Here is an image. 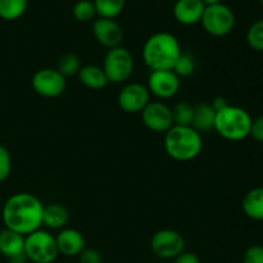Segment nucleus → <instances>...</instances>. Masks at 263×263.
Here are the masks:
<instances>
[{"instance_id":"dca6fc26","label":"nucleus","mask_w":263,"mask_h":263,"mask_svg":"<svg viewBox=\"0 0 263 263\" xmlns=\"http://www.w3.org/2000/svg\"><path fill=\"white\" fill-rule=\"evenodd\" d=\"M0 253L8 259L25 253V236L7 228L0 230Z\"/></svg>"},{"instance_id":"cd10ccee","label":"nucleus","mask_w":263,"mask_h":263,"mask_svg":"<svg viewBox=\"0 0 263 263\" xmlns=\"http://www.w3.org/2000/svg\"><path fill=\"white\" fill-rule=\"evenodd\" d=\"M12 171V157L4 145H0V182L7 180Z\"/></svg>"},{"instance_id":"72a5a7b5","label":"nucleus","mask_w":263,"mask_h":263,"mask_svg":"<svg viewBox=\"0 0 263 263\" xmlns=\"http://www.w3.org/2000/svg\"><path fill=\"white\" fill-rule=\"evenodd\" d=\"M9 261V263H27V257H26L25 253L22 254H18V256H14L12 257V258L8 259Z\"/></svg>"},{"instance_id":"a878e982","label":"nucleus","mask_w":263,"mask_h":263,"mask_svg":"<svg viewBox=\"0 0 263 263\" xmlns=\"http://www.w3.org/2000/svg\"><path fill=\"white\" fill-rule=\"evenodd\" d=\"M247 43L253 50L263 51V20L252 23L247 32Z\"/></svg>"},{"instance_id":"39448f33","label":"nucleus","mask_w":263,"mask_h":263,"mask_svg":"<svg viewBox=\"0 0 263 263\" xmlns=\"http://www.w3.org/2000/svg\"><path fill=\"white\" fill-rule=\"evenodd\" d=\"M25 254L33 263H53L59 256L55 236L45 230H36L25 236Z\"/></svg>"},{"instance_id":"c756f323","label":"nucleus","mask_w":263,"mask_h":263,"mask_svg":"<svg viewBox=\"0 0 263 263\" xmlns=\"http://www.w3.org/2000/svg\"><path fill=\"white\" fill-rule=\"evenodd\" d=\"M80 263H102V254L94 248H85L79 256Z\"/></svg>"},{"instance_id":"7ed1b4c3","label":"nucleus","mask_w":263,"mask_h":263,"mask_svg":"<svg viewBox=\"0 0 263 263\" xmlns=\"http://www.w3.org/2000/svg\"><path fill=\"white\" fill-rule=\"evenodd\" d=\"M164 149L175 161H193L202 153V135L192 126L174 125L164 134Z\"/></svg>"},{"instance_id":"c9c22d12","label":"nucleus","mask_w":263,"mask_h":263,"mask_svg":"<svg viewBox=\"0 0 263 263\" xmlns=\"http://www.w3.org/2000/svg\"><path fill=\"white\" fill-rule=\"evenodd\" d=\"M259 2H261V5L263 7V0H259Z\"/></svg>"},{"instance_id":"c85d7f7f","label":"nucleus","mask_w":263,"mask_h":263,"mask_svg":"<svg viewBox=\"0 0 263 263\" xmlns=\"http://www.w3.org/2000/svg\"><path fill=\"white\" fill-rule=\"evenodd\" d=\"M243 263H263V247L252 246L246 251Z\"/></svg>"},{"instance_id":"1a4fd4ad","label":"nucleus","mask_w":263,"mask_h":263,"mask_svg":"<svg viewBox=\"0 0 263 263\" xmlns=\"http://www.w3.org/2000/svg\"><path fill=\"white\" fill-rule=\"evenodd\" d=\"M32 89L36 94L44 98H57L66 90V77L62 76L57 68L39 69L32 77Z\"/></svg>"},{"instance_id":"f704fd0d","label":"nucleus","mask_w":263,"mask_h":263,"mask_svg":"<svg viewBox=\"0 0 263 263\" xmlns=\"http://www.w3.org/2000/svg\"><path fill=\"white\" fill-rule=\"evenodd\" d=\"M203 4L207 7V5H213V4H218V3H221V0H202Z\"/></svg>"},{"instance_id":"4be33fe9","label":"nucleus","mask_w":263,"mask_h":263,"mask_svg":"<svg viewBox=\"0 0 263 263\" xmlns=\"http://www.w3.org/2000/svg\"><path fill=\"white\" fill-rule=\"evenodd\" d=\"M92 2L99 17L115 20L125 8L126 0H92Z\"/></svg>"},{"instance_id":"20e7f679","label":"nucleus","mask_w":263,"mask_h":263,"mask_svg":"<svg viewBox=\"0 0 263 263\" xmlns=\"http://www.w3.org/2000/svg\"><path fill=\"white\" fill-rule=\"evenodd\" d=\"M252 117L246 109L228 105L216 113L215 131L229 141H240L251 135Z\"/></svg>"},{"instance_id":"393cba45","label":"nucleus","mask_w":263,"mask_h":263,"mask_svg":"<svg viewBox=\"0 0 263 263\" xmlns=\"http://www.w3.org/2000/svg\"><path fill=\"white\" fill-rule=\"evenodd\" d=\"M72 13H73V17L80 22H89V21L94 20L95 15H98L92 0H79V2H76Z\"/></svg>"},{"instance_id":"2eb2a0df","label":"nucleus","mask_w":263,"mask_h":263,"mask_svg":"<svg viewBox=\"0 0 263 263\" xmlns=\"http://www.w3.org/2000/svg\"><path fill=\"white\" fill-rule=\"evenodd\" d=\"M205 5L202 0H177L174 5V15L181 25H195L200 22Z\"/></svg>"},{"instance_id":"ddd939ff","label":"nucleus","mask_w":263,"mask_h":263,"mask_svg":"<svg viewBox=\"0 0 263 263\" xmlns=\"http://www.w3.org/2000/svg\"><path fill=\"white\" fill-rule=\"evenodd\" d=\"M92 35L100 45L108 49L120 46L123 40V30L120 23L112 18L99 17L92 23Z\"/></svg>"},{"instance_id":"0eeeda50","label":"nucleus","mask_w":263,"mask_h":263,"mask_svg":"<svg viewBox=\"0 0 263 263\" xmlns=\"http://www.w3.org/2000/svg\"><path fill=\"white\" fill-rule=\"evenodd\" d=\"M200 23H202L205 32L216 36V37H222V36L229 35L234 30L235 14L231 10V8L223 3L207 5Z\"/></svg>"},{"instance_id":"5701e85b","label":"nucleus","mask_w":263,"mask_h":263,"mask_svg":"<svg viewBox=\"0 0 263 263\" xmlns=\"http://www.w3.org/2000/svg\"><path fill=\"white\" fill-rule=\"evenodd\" d=\"M172 120L174 125L177 126H192L194 117L195 105L189 102H179L172 108Z\"/></svg>"},{"instance_id":"a211bd4d","label":"nucleus","mask_w":263,"mask_h":263,"mask_svg":"<svg viewBox=\"0 0 263 263\" xmlns=\"http://www.w3.org/2000/svg\"><path fill=\"white\" fill-rule=\"evenodd\" d=\"M216 112L208 103H199L195 105L192 127L202 135L215 130Z\"/></svg>"},{"instance_id":"9b49d317","label":"nucleus","mask_w":263,"mask_h":263,"mask_svg":"<svg viewBox=\"0 0 263 263\" xmlns=\"http://www.w3.org/2000/svg\"><path fill=\"white\" fill-rule=\"evenodd\" d=\"M140 113L143 123L153 133L166 134L174 126L171 108L162 102H149Z\"/></svg>"},{"instance_id":"6e6552de","label":"nucleus","mask_w":263,"mask_h":263,"mask_svg":"<svg viewBox=\"0 0 263 263\" xmlns=\"http://www.w3.org/2000/svg\"><path fill=\"white\" fill-rule=\"evenodd\" d=\"M151 249L158 258L175 259L185 252V239L177 231L163 229L152 236Z\"/></svg>"},{"instance_id":"6ab92c4d","label":"nucleus","mask_w":263,"mask_h":263,"mask_svg":"<svg viewBox=\"0 0 263 263\" xmlns=\"http://www.w3.org/2000/svg\"><path fill=\"white\" fill-rule=\"evenodd\" d=\"M77 76L84 86L91 90H102L109 84L102 67L94 66V64L81 67Z\"/></svg>"},{"instance_id":"473e14b6","label":"nucleus","mask_w":263,"mask_h":263,"mask_svg":"<svg viewBox=\"0 0 263 263\" xmlns=\"http://www.w3.org/2000/svg\"><path fill=\"white\" fill-rule=\"evenodd\" d=\"M210 104H211V107L213 108V110H215L216 113L220 112V110H222V109H225L228 105H230L228 103V100H226L225 98H222V97L215 98V99H213V102L210 103Z\"/></svg>"},{"instance_id":"9d476101","label":"nucleus","mask_w":263,"mask_h":263,"mask_svg":"<svg viewBox=\"0 0 263 263\" xmlns=\"http://www.w3.org/2000/svg\"><path fill=\"white\" fill-rule=\"evenodd\" d=\"M118 105L126 113H140L151 102V92L145 85L131 82L125 85L118 94Z\"/></svg>"},{"instance_id":"f257e3e1","label":"nucleus","mask_w":263,"mask_h":263,"mask_svg":"<svg viewBox=\"0 0 263 263\" xmlns=\"http://www.w3.org/2000/svg\"><path fill=\"white\" fill-rule=\"evenodd\" d=\"M44 204L30 193H17L3 205L2 218L5 228L23 236L40 230L43 226Z\"/></svg>"},{"instance_id":"2f4dec72","label":"nucleus","mask_w":263,"mask_h":263,"mask_svg":"<svg viewBox=\"0 0 263 263\" xmlns=\"http://www.w3.org/2000/svg\"><path fill=\"white\" fill-rule=\"evenodd\" d=\"M174 263H200V259L193 252H182L180 256L175 258Z\"/></svg>"},{"instance_id":"aec40b11","label":"nucleus","mask_w":263,"mask_h":263,"mask_svg":"<svg viewBox=\"0 0 263 263\" xmlns=\"http://www.w3.org/2000/svg\"><path fill=\"white\" fill-rule=\"evenodd\" d=\"M243 211L247 217L263 221V187H254L243 199Z\"/></svg>"},{"instance_id":"423d86ee","label":"nucleus","mask_w":263,"mask_h":263,"mask_svg":"<svg viewBox=\"0 0 263 263\" xmlns=\"http://www.w3.org/2000/svg\"><path fill=\"white\" fill-rule=\"evenodd\" d=\"M134 57L123 46L108 49L103 62V71L110 84H122L127 81L134 72Z\"/></svg>"},{"instance_id":"bb28decb","label":"nucleus","mask_w":263,"mask_h":263,"mask_svg":"<svg viewBox=\"0 0 263 263\" xmlns=\"http://www.w3.org/2000/svg\"><path fill=\"white\" fill-rule=\"evenodd\" d=\"M172 71L177 74L179 77H187L193 74L195 71V61L190 54L181 53L180 58L175 63Z\"/></svg>"},{"instance_id":"4468645a","label":"nucleus","mask_w":263,"mask_h":263,"mask_svg":"<svg viewBox=\"0 0 263 263\" xmlns=\"http://www.w3.org/2000/svg\"><path fill=\"white\" fill-rule=\"evenodd\" d=\"M57 248L59 254L66 257L80 256L85 249V238L76 229H62L55 236Z\"/></svg>"},{"instance_id":"412c9836","label":"nucleus","mask_w":263,"mask_h":263,"mask_svg":"<svg viewBox=\"0 0 263 263\" xmlns=\"http://www.w3.org/2000/svg\"><path fill=\"white\" fill-rule=\"evenodd\" d=\"M28 0H0V18L15 21L27 10Z\"/></svg>"},{"instance_id":"b1692460","label":"nucleus","mask_w":263,"mask_h":263,"mask_svg":"<svg viewBox=\"0 0 263 263\" xmlns=\"http://www.w3.org/2000/svg\"><path fill=\"white\" fill-rule=\"evenodd\" d=\"M80 68H81V63H80V58L76 54L67 53L59 58L58 66H57V71L64 77H71L79 73Z\"/></svg>"},{"instance_id":"f03ea898","label":"nucleus","mask_w":263,"mask_h":263,"mask_svg":"<svg viewBox=\"0 0 263 263\" xmlns=\"http://www.w3.org/2000/svg\"><path fill=\"white\" fill-rule=\"evenodd\" d=\"M182 50L172 33L161 31L146 39L143 46V61L151 71H172Z\"/></svg>"},{"instance_id":"f8f14e48","label":"nucleus","mask_w":263,"mask_h":263,"mask_svg":"<svg viewBox=\"0 0 263 263\" xmlns=\"http://www.w3.org/2000/svg\"><path fill=\"white\" fill-rule=\"evenodd\" d=\"M180 85V77L174 71H152L146 87L159 99H171L179 92Z\"/></svg>"},{"instance_id":"7c9ffc66","label":"nucleus","mask_w":263,"mask_h":263,"mask_svg":"<svg viewBox=\"0 0 263 263\" xmlns=\"http://www.w3.org/2000/svg\"><path fill=\"white\" fill-rule=\"evenodd\" d=\"M251 136L258 143H263V115L252 121Z\"/></svg>"},{"instance_id":"f3484780","label":"nucleus","mask_w":263,"mask_h":263,"mask_svg":"<svg viewBox=\"0 0 263 263\" xmlns=\"http://www.w3.org/2000/svg\"><path fill=\"white\" fill-rule=\"evenodd\" d=\"M69 221V213L66 207L58 203L44 205L43 225L53 230H62Z\"/></svg>"}]
</instances>
